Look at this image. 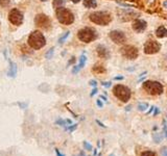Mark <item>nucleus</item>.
<instances>
[{
  "mask_svg": "<svg viewBox=\"0 0 167 156\" xmlns=\"http://www.w3.org/2000/svg\"><path fill=\"white\" fill-rule=\"evenodd\" d=\"M163 125H164V127H163V132H164L165 137L167 139V124H166V122L165 121H163Z\"/></svg>",
  "mask_w": 167,
  "mask_h": 156,
  "instance_id": "26",
  "label": "nucleus"
},
{
  "mask_svg": "<svg viewBox=\"0 0 167 156\" xmlns=\"http://www.w3.org/2000/svg\"><path fill=\"white\" fill-rule=\"evenodd\" d=\"M156 35L158 37H164L167 35V29L164 26H159L156 30Z\"/></svg>",
  "mask_w": 167,
  "mask_h": 156,
  "instance_id": "16",
  "label": "nucleus"
},
{
  "mask_svg": "<svg viewBox=\"0 0 167 156\" xmlns=\"http://www.w3.org/2000/svg\"><path fill=\"white\" fill-rule=\"evenodd\" d=\"M10 4V0H0V6L2 8H6Z\"/></svg>",
  "mask_w": 167,
  "mask_h": 156,
  "instance_id": "24",
  "label": "nucleus"
},
{
  "mask_svg": "<svg viewBox=\"0 0 167 156\" xmlns=\"http://www.w3.org/2000/svg\"><path fill=\"white\" fill-rule=\"evenodd\" d=\"M110 156H115L114 154H110Z\"/></svg>",
  "mask_w": 167,
  "mask_h": 156,
  "instance_id": "42",
  "label": "nucleus"
},
{
  "mask_svg": "<svg viewBox=\"0 0 167 156\" xmlns=\"http://www.w3.org/2000/svg\"><path fill=\"white\" fill-rule=\"evenodd\" d=\"M102 85H103V87H110L111 85H112V83H111L110 81H108V82H102Z\"/></svg>",
  "mask_w": 167,
  "mask_h": 156,
  "instance_id": "29",
  "label": "nucleus"
},
{
  "mask_svg": "<svg viewBox=\"0 0 167 156\" xmlns=\"http://www.w3.org/2000/svg\"><path fill=\"white\" fill-rule=\"evenodd\" d=\"M78 37L80 39V41L84 43H91L97 37V33L93 28L85 27L78 31Z\"/></svg>",
  "mask_w": 167,
  "mask_h": 156,
  "instance_id": "6",
  "label": "nucleus"
},
{
  "mask_svg": "<svg viewBox=\"0 0 167 156\" xmlns=\"http://www.w3.org/2000/svg\"><path fill=\"white\" fill-rule=\"evenodd\" d=\"M143 89L146 91L150 95L156 96V95H161L163 93V85L158 81H152L147 80L143 83Z\"/></svg>",
  "mask_w": 167,
  "mask_h": 156,
  "instance_id": "5",
  "label": "nucleus"
},
{
  "mask_svg": "<svg viewBox=\"0 0 167 156\" xmlns=\"http://www.w3.org/2000/svg\"><path fill=\"white\" fill-rule=\"evenodd\" d=\"M113 94L115 95L116 98H118L120 101L122 102H127L131 99V96H132L131 89L125 85H122V84L115 85L114 89H113Z\"/></svg>",
  "mask_w": 167,
  "mask_h": 156,
  "instance_id": "4",
  "label": "nucleus"
},
{
  "mask_svg": "<svg viewBox=\"0 0 167 156\" xmlns=\"http://www.w3.org/2000/svg\"><path fill=\"white\" fill-rule=\"evenodd\" d=\"M160 48V44L156 41H152V40H150L147 41L144 45V52L146 54H155L157 52H159Z\"/></svg>",
  "mask_w": 167,
  "mask_h": 156,
  "instance_id": "11",
  "label": "nucleus"
},
{
  "mask_svg": "<svg viewBox=\"0 0 167 156\" xmlns=\"http://www.w3.org/2000/svg\"><path fill=\"white\" fill-rule=\"evenodd\" d=\"M97 92H98V91H97V87H94V89H93V91H92V93H91V97L94 96V95L96 94Z\"/></svg>",
  "mask_w": 167,
  "mask_h": 156,
  "instance_id": "33",
  "label": "nucleus"
},
{
  "mask_svg": "<svg viewBox=\"0 0 167 156\" xmlns=\"http://www.w3.org/2000/svg\"><path fill=\"white\" fill-rule=\"evenodd\" d=\"M75 62V58H74V57H72V60H70L69 62H68V64H73V62Z\"/></svg>",
  "mask_w": 167,
  "mask_h": 156,
  "instance_id": "38",
  "label": "nucleus"
},
{
  "mask_svg": "<svg viewBox=\"0 0 167 156\" xmlns=\"http://www.w3.org/2000/svg\"><path fill=\"white\" fill-rule=\"evenodd\" d=\"M84 6L87 8H95L97 6V3L95 0H84Z\"/></svg>",
  "mask_w": 167,
  "mask_h": 156,
  "instance_id": "17",
  "label": "nucleus"
},
{
  "mask_svg": "<svg viewBox=\"0 0 167 156\" xmlns=\"http://www.w3.org/2000/svg\"><path fill=\"white\" fill-rule=\"evenodd\" d=\"M55 153H57V156H65V155H64V154L60 153V151H59L57 149H55Z\"/></svg>",
  "mask_w": 167,
  "mask_h": 156,
  "instance_id": "36",
  "label": "nucleus"
},
{
  "mask_svg": "<svg viewBox=\"0 0 167 156\" xmlns=\"http://www.w3.org/2000/svg\"><path fill=\"white\" fill-rule=\"evenodd\" d=\"M89 84H90V85H92V87H96V85H97V82L95 81V80H91V81L89 82Z\"/></svg>",
  "mask_w": 167,
  "mask_h": 156,
  "instance_id": "30",
  "label": "nucleus"
},
{
  "mask_svg": "<svg viewBox=\"0 0 167 156\" xmlns=\"http://www.w3.org/2000/svg\"><path fill=\"white\" fill-rule=\"evenodd\" d=\"M159 112H160L159 108H158V107H155V108H154V114H155V116H157V114H159Z\"/></svg>",
  "mask_w": 167,
  "mask_h": 156,
  "instance_id": "31",
  "label": "nucleus"
},
{
  "mask_svg": "<svg viewBox=\"0 0 167 156\" xmlns=\"http://www.w3.org/2000/svg\"><path fill=\"white\" fill-rule=\"evenodd\" d=\"M63 3H64V0H53V8H61Z\"/></svg>",
  "mask_w": 167,
  "mask_h": 156,
  "instance_id": "20",
  "label": "nucleus"
},
{
  "mask_svg": "<svg viewBox=\"0 0 167 156\" xmlns=\"http://www.w3.org/2000/svg\"><path fill=\"white\" fill-rule=\"evenodd\" d=\"M71 1H72L73 3H78L80 1V0H71Z\"/></svg>",
  "mask_w": 167,
  "mask_h": 156,
  "instance_id": "41",
  "label": "nucleus"
},
{
  "mask_svg": "<svg viewBox=\"0 0 167 156\" xmlns=\"http://www.w3.org/2000/svg\"><path fill=\"white\" fill-rule=\"evenodd\" d=\"M93 72L96 73V74H101V73L106 72V69L102 66H94V68H93Z\"/></svg>",
  "mask_w": 167,
  "mask_h": 156,
  "instance_id": "18",
  "label": "nucleus"
},
{
  "mask_svg": "<svg viewBox=\"0 0 167 156\" xmlns=\"http://www.w3.org/2000/svg\"><path fill=\"white\" fill-rule=\"evenodd\" d=\"M78 127V124H73V126H70V127H66V130H69V131H73L75 128Z\"/></svg>",
  "mask_w": 167,
  "mask_h": 156,
  "instance_id": "28",
  "label": "nucleus"
},
{
  "mask_svg": "<svg viewBox=\"0 0 167 156\" xmlns=\"http://www.w3.org/2000/svg\"><path fill=\"white\" fill-rule=\"evenodd\" d=\"M69 35H70V32L69 31H67V32H65L64 35H62V37H60V40H59V42H60V44H63V43L65 42V40L67 39L68 37H69Z\"/></svg>",
  "mask_w": 167,
  "mask_h": 156,
  "instance_id": "21",
  "label": "nucleus"
},
{
  "mask_svg": "<svg viewBox=\"0 0 167 156\" xmlns=\"http://www.w3.org/2000/svg\"><path fill=\"white\" fill-rule=\"evenodd\" d=\"M154 108H155V107H154V106H152V107H150V112H147V114H150V112H152V110H154Z\"/></svg>",
  "mask_w": 167,
  "mask_h": 156,
  "instance_id": "40",
  "label": "nucleus"
},
{
  "mask_svg": "<svg viewBox=\"0 0 167 156\" xmlns=\"http://www.w3.org/2000/svg\"><path fill=\"white\" fill-rule=\"evenodd\" d=\"M96 123H97V124L99 125L100 127H103V128H106V126H105V125L102 124V123H101V122H100V121H98V120H96Z\"/></svg>",
  "mask_w": 167,
  "mask_h": 156,
  "instance_id": "35",
  "label": "nucleus"
},
{
  "mask_svg": "<svg viewBox=\"0 0 167 156\" xmlns=\"http://www.w3.org/2000/svg\"><path fill=\"white\" fill-rule=\"evenodd\" d=\"M27 43L33 49L39 50L45 46L46 40H45V37L42 32L39 31V30H36V31H33L30 33V35L28 37Z\"/></svg>",
  "mask_w": 167,
  "mask_h": 156,
  "instance_id": "1",
  "label": "nucleus"
},
{
  "mask_svg": "<svg viewBox=\"0 0 167 156\" xmlns=\"http://www.w3.org/2000/svg\"><path fill=\"white\" fill-rule=\"evenodd\" d=\"M141 156H157V154L152 151H144V152H142Z\"/></svg>",
  "mask_w": 167,
  "mask_h": 156,
  "instance_id": "22",
  "label": "nucleus"
},
{
  "mask_svg": "<svg viewBox=\"0 0 167 156\" xmlns=\"http://www.w3.org/2000/svg\"><path fill=\"white\" fill-rule=\"evenodd\" d=\"M162 155L163 156H167V148H163L162 149Z\"/></svg>",
  "mask_w": 167,
  "mask_h": 156,
  "instance_id": "32",
  "label": "nucleus"
},
{
  "mask_svg": "<svg viewBox=\"0 0 167 156\" xmlns=\"http://www.w3.org/2000/svg\"><path fill=\"white\" fill-rule=\"evenodd\" d=\"M53 52H55V49H53V48H51V49L48 50V52L46 53V58H47V60H50V58L52 57Z\"/></svg>",
  "mask_w": 167,
  "mask_h": 156,
  "instance_id": "23",
  "label": "nucleus"
},
{
  "mask_svg": "<svg viewBox=\"0 0 167 156\" xmlns=\"http://www.w3.org/2000/svg\"><path fill=\"white\" fill-rule=\"evenodd\" d=\"M110 39L118 45H122L126 42V37H125L124 32L120 31V30H113L110 32Z\"/></svg>",
  "mask_w": 167,
  "mask_h": 156,
  "instance_id": "9",
  "label": "nucleus"
},
{
  "mask_svg": "<svg viewBox=\"0 0 167 156\" xmlns=\"http://www.w3.org/2000/svg\"><path fill=\"white\" fill-rule=\"evenodd\" d=\"M96 52H97L98 56L101 57V58H109V57H110V52H109V50H108L105 46H102V45L97 46Z\"/></svg>",
  "mask_w": 167,
  "mask_h": 156,
  "instance_id": "13",
  "label": "nucleus"
},
{
  "mask_svg": "<svg viewBox=\"0 0 167 156\" xmlns=\"http://www.w3.org/2000/svg\"><path fill=\"white\" fill-rule=\"evenodd\" d=\"M8 20L14 25H21L23 22V14L18 8H13L8 14Z\"/></svg>",
  "mask_w": 167,
  "mask_h": 156,
  "instance_id": "8",
  "label": "nucleus"
},
{
  "mask_svg": "<svg viewBox=\"0 0 167 156\" xmlns=\"http://www.w3.org/2000/svg\"><path fill=\"white\" fill-rule=\"evenodd\" d=\"M148 108V104L147 103H139L138 104V109L140 112H145Z\"/></svg>",
  "mask_w": 167,
  "mask_h": 156,
  "instance_id": "19",
  "label": "nucleus"
},
{
  "mask_svg": "<svg viewBox=\"0 0 167 156\" xmlns=\"http://www.w3.org/2000/svg\"><path fill=\"white\" fill-rule=\"evenodd\" d=\"M57 18L59 22L62 23L64 25H70L74 22V15L72 14L71 10H69L68 8H57Z\"/></svg>",
  "mask_w": 167,
  "mask_h": 156,
  "instance_id": "2",
  "label": "nucleus"
},
{
  "mask_svg": "<svg viewBox=\"0 0 167 156\" xmlns=\"http://www.w3.org/2000/svg\"><path fill=\"white\" fill-rule=\"evenodd\" d=\"M86 60H87V57H86L85 54H82V56H80V64L73 68V70H72L73 74H76V73H78L80 69H82V68H84V66H85V64H86Z\"/></svg>",
  "mask_w": 167,
  "mask_h": 156,
  "instance_id": "14",
  "label": "nucleus"
},
{
  "mask_svg": "<svg viewBox=\"0 0 167 156\" xmlns=\"http://www.w3.org/2000/svg\"><path fill=\"white\" fill-rule=\"evenodd\" d=\"M100 98H101V99H102V100H105V101H107V97H105V96H102V95H101V96H100Z\"/></svg>",
  "mask_w": 167,
  "mask_h": 156,
  "instance_id": "39",
  "label": "nucleus"
},
{
  "mask_svg": "<svg viewBox=\"0 0 167 156\" xmlns=\"http://www.w3.org/2000/svg\"><path fill=\"white\" fill-rule=\"evenodd\" d=\"M96 104H97V106L100 107V108L102 107V103H101V101H100V100H97V101H96Z\"/></svg>",
  "mask_w": 167,
  "mask_h": 156,
  "instance_id": "34",
  "label": "nucleus"
},
{
  "mask_svg": "<svg viewBox=\"0 0 167 156\" xmlns=\"http://www.w3.org/2000/svg\"><path fill=\"white\" fill-rule=\"evenodd\" d=\"M147 27V23L144 20H141V19H137L133 23V29L136 32L140 33V32H143Z\"/></svg>",
  "mask_w": 167,
  "mask_h": 156,
  "instance_id": "12",
  "label": "nucleus"
},
{
  "mask_svg": "<svg viewBox=\"0 0 167 156\" xmlns=\"http://www.w3.org/2000/svg\"><path fill=\"white\" fill-rule=\"evenodd\" d=\"M41 1H47V0H41Z\"/></svg>",
  "mask_w": 167,
  "mask_h": 156,
  "instance_id": "43",
  "label": "nucleus"
},
{
  "mask_svg": "<svg viewBox=\"0 0 167 156\" xmlns=\"http://www.w3.org/2000/svg\"><path fill=\"white\" fill-rule=\"evenodd\" d=\"M84 147H85V149L88 150V151H91V150H92V146H91L89 143H87V141H84Z\"/></svg>",
  "mask_w": 167,
  "mask_h": 156,
  "instance_id": "25",
  "label": "nucleus"
},
{
  "mask_svg": "<svg viewBox=\"0 0 167 156\" xmlns=\"http://www.w3.org/2000/svg\"><path fill=\"white\" fill-rule=\"evenodd\" d=\"M90 20L100 26H106L111 22L112 18L107 12H94L90 15Z\"/></svg>",
  "mask_w": 167,
  "mask_h": 156,
  "instance_id": "3",
  "label": "nucleus"
},
{
  "mask_svg": "<svg viewBox=\"0 0 167 156\" xmlns=\"http://www.w3.org/2000/svg\"><path fill=\"white\" fill-rule=\"evenodd\" d=\"M8 75L10 77H16V75H17V64L15 62H10V70H8Z\"/></svg>",
  "mask_w": 167,
  "mask_h": 156,
  "instance_id": "15",
  "label": "nucleus"
},
{
  "mask_svg": "<svg viewBox=\"0 0 167 156\" xmlns=\"http://www.w3.org/2000/svg\"><path fill=\"white\" fill-rule=\"evenodd\" d=\"M120 52L127 60H136L138 57V54H139V51H138L137 48L135 47V46H132V45L123 46L120 49Z\"/></svg>",
  "mask_w": 167,
  "mask_h": 156,
  "instance_id": "7",
  "label": "nucleus"
},
{
  "mask_svg": "<svg viewBox=\"0 0 167 156\" xmlns=\"http://www.w3.org/2000/svg\"><path fill=\"white\" fill-rule=\"evenodd\" d=\"M154 139H155L156 143H160V141H161V136L158 133H155L154 134Z\"/></svg>",
  "mask_w": 167,
  "mask_h": 156,
  "instance_id": "27",
  "label": "nucleus"
},
{
  "mask_svg": "<svg viewBox=\"0 0 167 156\" xmlns=\"http://www.w3.org/2000/svg\"><path fill=\"white\" fill-rule=\"evenodd\" d=\"M114 79H115V80H122V79H123V76H118V77H115Z\"/></svg>",
  "mask_w": 167,
  "mask_h": 156,
  "instance_id": "37",
  "label": "nucleus"
},
{
  "mask_svg": "<svg viewBox=\"0 0 167 156\" xmlns=\"http://www.w3.org/2000/svg\"><path fill=\"white\" fill-rule=\"evenodd\" d=\"M35 23L38 27L40 28H44V29H48L50 27V19L47 16L43 15V14H39V15L36 16L35 18Z\"/></svg>",
  "mask_w": 167,
  "mask_h": 156,
  "instance_id": "10",
  "label": "nucleus"
}]
</instances>
